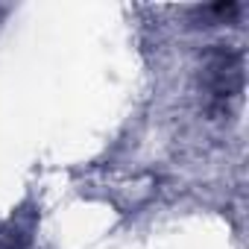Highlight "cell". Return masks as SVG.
Listing matches in <instances>:
<instances>
[{"mask_svg": "<svg viewBox=\"0 0 249 249\" xmlns=\"http://www.w3.org/2000/svg\"><path fill=\"white\" fill-rule=\"evenodd\" d=\"M205 85L217 100L234 97L240 88V56L231 50H211L205 62Z\"/></svg>", "mask_w": 249, "mask_h": 249, "instance_id": "1", "label": "cell"}]
</instances>
